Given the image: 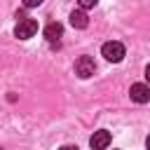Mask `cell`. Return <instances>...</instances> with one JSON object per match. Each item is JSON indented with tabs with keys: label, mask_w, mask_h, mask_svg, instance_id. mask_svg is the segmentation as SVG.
I'll return each mask as SVG.
<instances>
[{
	"label": "cell",
	"mask_w": 150,
	"mask_h": 150,
	"mask_svg": "<svg viewBox=\"0 0 150 150\" xmlns=\"http://www.w3.org/2000/svg\"><path fill=\"white\" fill-rule=\"evenodd\" d=\"M101 54H103L108 61H112V63H120V61L124 59L127 49H124V45H122V42H117V40H110V42H105V45L101 47Z\"/></svg>",
	"instance_id": "6da1fadb"
},
{
	"label": "cell",
	"mask_w": 150,
	"mask_h": 150,
	"mask_svg": "<svg viewBox=\"0 0 150 150\" xmlns=\"http://www.w3.org/2000/svg\"><path fill=\"white\" fill-rule=\"evenodd\" d=\"M38 33V21L35 19H19V23H16V28H14V35L19 38V40H28V38H33Z\"/></svg>",
	"instance_id": "7a4b0ae2"
},
{
	"label": "cell",
	"mask_w": 150,
	"mask_h": 150,
	"mask_svg": "<svg viewBox=\"0 0 150 150\" xmlns=\"http://www.w3.org/2000/svg\"><path fill=\"white\" fill-rule=\"evenodd\" d=\"M94 70H96V63H94L91 56H80V59L75 61V75H77V77L87 80V77L94 75Z\"/></svg>",
	"instance_id": "3957f363"
},
{
	"label": "cell",
	"mask_w": 150,
	"mask_h": 150,
	"mask_svg": "<svg viewBox=\"0 0 150 150\" xmlns=\"http://www.w3.org/2000/svg\"><path fill=\"white\" fill-rule=\"evenodd\" d=\"M110 141H112L110 131L98 129V131H94V136L89 138V145H91V150H105V148L110 145Z\"/></svg>",
	"instance_id": "277c9868"
},
{
	"label": "cell",
	"mask_w": 150,
	"mask_h": 150,
	"mask_svg": "<svg viewBox=\"0 0 150 150\" xmlns=\"http://www.w3.org/2000/svg\"><path fill=\"white\" fill-rule=\"evenodd\" d=\"M129 96H131V101H136V103H148V101H150V87L143 84V82H136V84H131Z\"/></svg>",
	"instance_id": "5b68a950"
},
{
	"label": "cell",
	"mask_w": 150,
	"mask_h": 150,
	"mask_svg": "<svg viewBox=\"0 0 150 150\" xmlns=\"http://www.w3.org/2000/svg\"><path fill=\"white\" fill-rule=\"evenodd\" d=\"M45 38H47V42H59L61 38H63V26L59 23V21H52V23H47L45 26Z\"/></svg>",
	"instance_id": "8992f818"
},
{
	"label": "cell",
	"mask_w": 150,
	"mask_h": 150,
	"mask_svg": "<svg viewBox=\"0 0 150 150\" xmlns=\"http://www.w3.org/2000/svg\"><path fill=\"white\" fill-rule=\"evenodd\" d=\"M87 23H89V19H87L84 9L70 12V26H73V28H87Z\"/></svg>",
	"instance_id": "52a82bcc"
},
{
	"label": "cell",
	"mask_w": 150,
	"mask_h": 150,
	"mask_svg": "<svg viewBox=\"0 0 150 150\" xmlns=\"http://www.w3.org/2000/svg\"><path fill=\"white\" fill-rule=\"evenodd\" d=\"M77 2H80V7H82V9H89V7H94L98 0H77Z\"/></svg>",
	"instance_id": "ba28073f"
},
{
	"label": "cell",
	"mask_w": 150,
	"mask_h": 150,
	"mask_svg": "<svg viewBox=\"0 0 150 150\" xmlns=\"http://www.w3.org/2000/svg\"><path fill=\"white\" fill-rule=\"evenodd\" d=\"M38 5H42V0H23V7H38Z\"/></svg>",
	"instance_id": "9c48e42d"
},
{
	"label": "cell",
	"mask_w": 150,
	"mask_h": 150,
	"mask_svg": "<svg viewBox=\"0 0 150 150\" xmlns=\"http://www.w3.org/2000/svg\"><path fill=\"white\" fill-rule=\"evenodd\" d=\"M59 150H80V148H77V145H61Z\"/></svg>",
	"instance_id": "30bf717a"
},
{
	"label": "cell",
	"mask_w": 150,
	"mask_h": 150,
	"mask_svg": "<svg viewBox=\"0 0 150 150\" xmlns=\"http://www.w3.org/2000/svg\"><path fill=\"white\" fill-rule=\"evenodd\" d=\"M145 80L150 82V63H148V68H145Z\"/></svg>",
	"instance_id": "8fae6325"
},
{
	"label": "cell",
	"mask_w": 150,
	"mask_h": 150,
	"mask_svg": "<svg viewBox=\"0 0 150 150\" xmlns=\"http://www.w3.org/2000/svg\"><path fill=\"white\" fill-rule=\"evenodd\" d=\"M145 148H148V150H150V136H148V138H145Z\"/></svg>",
	"instance_id": "7c38bea8"
},
{
	"label": "cell",
	"mask_w": 150,
	"mask_h": 150,
	"mask_svg": "<svg viewBox=\"0 0 150 150\" xmlns=\"http://www.w3.org/2000/svg\"><path fill=\"white\" fill-rule=\"evenodd\" d=\"M0 150H2V148H0Z\"/></svg>",
	"instance_id": "4fadbf2b"
}]
</instances>
